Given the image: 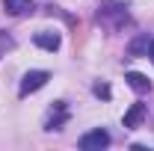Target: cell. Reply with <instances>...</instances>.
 <instances>
[{
    "label": "cell",
    "mask_w": 154,
    "mask_h": 151,
    "mask_svg": "<svg viewBox=\"0 0 154 151\" xmlns=\"http://www.w3.org/2000/svg\"><path fill=\"white\" fill-rule=\"evenodd\" d=\"M98 24L101 27H107V30H122L125 24H131V15H128V9L122 6V3H104L101 9H98Z\"/></svg>",
    "instance_id": "6da1fadb"
},
{
    "label": "cell",
    "mask_w": 154,
    "mask_h": 151,
    "mask_svg": "<svg viewBox=\"0 0 154 151\" xmlns=\"http://www.w3.org/2000/svg\"><path fill=\"white\" fill-rule=\"evenodd\" d=\"M68 122V104L65 101H54L45 113V131H62V125Z\"/></svg>",
    "instance_id": "7a4b0ae2"
},
{
    "label": "cell",
    "mask_w": 154,
    "mask_h": 151,
    "mask_svg": "<svg viewBox=\"0 0 154 151\" xmlns=\"http://www.w3.org/2000/svg\"><path fill=\"white\" fill-rule=\"evenodd\" d=\"M48 80H51V74H48V71H27V74H24V80H21V86H18V95H21V98H27V95L38 92Z\"/></svg>",
    "instance_id": "3957f363"
},
{
    "label": "cell",
    "mask_w": 154,
    "mask_h": 151,
    "mask_svg": "<svg viewBox=\"0 0 154 151\" xmlns=\"http://www.w3.org/2000/svg\"><path fill=\"white\" fill-rule=\"evenodd\" d=\"M107 145H110V133L101 131V128H95V131L80 136V148L83 151H101V148H107Z\"/></svg>",
    "instance_id": "277c9868"
},
{
    "label": "cell",
    "mask_w": 154,
    "mask_h": 151,
    "mask_svg": "<svg viewBox=\"0 0 154 151\" xmlns=\"http://www.w3.org/2000/svg\"><path fill=\"white\" fill-rule=\"evenodd\" d=\"M151 45H154V39L148 36V33H139L136 39H131V45H128V54H131V57H148Z\"/></svg>",
    "instance_id": "5b68a950"
},
{
    "label": "cell",
    "mask_w": 154,
    "mask_h": 151,
    "mask_svg": "<svg viewBox=\"0 0 154 151\" xmlns=\"http://www.w3.org/2000/svg\"><path fill=\"white\" fill-rule=\"evenodd\" d=\"M33 42H36L42 51H59V45H62V39H59V33H51V30H42V33H36L33 36Z\"/></svg>",
    "instance_id": "8992f818"
},
{
    "label": "cell",
    "mask_w": 154,
    "mask_h": 151,
    "mask_svg": "<svg viewBox=\"0 0 154 151\" xmlns=\"http://www.w3.org/2000/svg\"><path fill=\"white\" fill-rule=\"evenodd\" d=\"M128 86L134 89V92H139V95H145V92H151V80L145 74H139V71H128Z\"/></svg>",
    "instance_id": "52a82bcc"
},
{
    "label": "cell",
    "mask_w": 154,
    "mask_h": 151,
    "mask_svg": "<svg viewBox=\"0 0 154 151\" xmlns=\"http://www.w3.org/2000/svg\"><path fill=\"white\" fill-rule=\"evenodd\" d=\"M3 9H6L9 15H27V12H33L36 6H33V0H3Z\"/></svg>",
    "instance_id": "ba28073f"
},
{
    "label": "cell",
    "mask_w": 154,
    "mask_h": 151,
    "mask_svg": "<svg viewBox=\"0 0 154 151\" xmlns=\"http://www.w3.org/2000/svg\"><path fill=\"white\" fill-rule=\"evenodd\" d=\"M145 119V104H134L128 113H125V128H139Z\"/></svg>",
    "instance_id": "9c48e42d"
},
{
    "label": "cell",
    "mask_w": 154,
    "mask_h": 151,
    "mask_svg": "<svg viewBox=\"0 0 154 151\" xmlns=\"http://www.w3.org/2000/svg\"><path fill=\"white\" fill-rule=\"evenodd\" d=\"M95 95H98V98H110L113 92H110V86H107V83H95Z\"/></svg>",
    "instance_id": "30bf717a"
},
{
    "label": "cell",
    "mask_w": 154,
    "mask_h": 151,
    "mask_svg": "<svg viewBox=\"0 0 154 151\" xmlns=\"http://www.w3.org/2000/svg\"><path fill=\"white\" fill-rule=\"evenodd\" d=\"M148 59H151V62H154V45H151V51H148Z\"/></svg>",
    "instance_id": "8fae6325"
}]
</instances>
